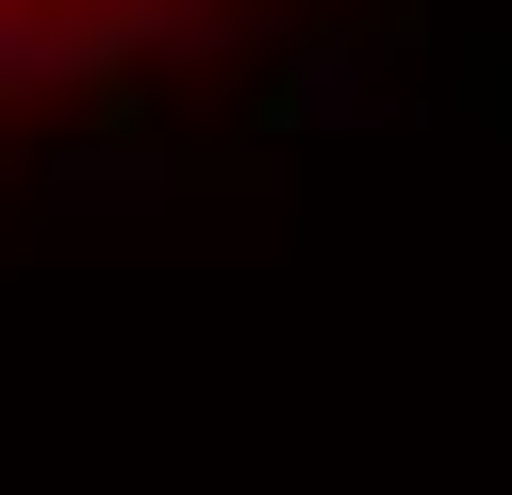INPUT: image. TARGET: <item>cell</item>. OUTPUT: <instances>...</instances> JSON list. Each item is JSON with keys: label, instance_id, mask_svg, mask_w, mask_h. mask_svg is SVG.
Listing matches in <instances>:
<instances>
[{"label": "cell", "instance_id": "6da1fadb", "mask_svg": "<svg viewBox=\"0 0 512 495\" xmlns=\"http://www.w3.org/2000/svg\"><path fill=\"white\" fill-rule=\"evenodd\" d=\"M199 17H232V0H0V116L100 83V66L166 50V33H199Z\"/></svg>", "mask_w": 512, "mask_h": 495}]
</instances>
